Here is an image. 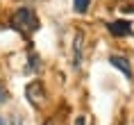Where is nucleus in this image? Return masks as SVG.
<instances>
[{
    "label": "nucleus",
    "mask_w": 134,
    "mask_h": 125,
    "mask_svg": "<svg viewBox=\"0 0 134 125\" xmlns=\"http://www.w3.org/2000/svg\"><path fill=\"white\" fill-rule=\"evenodd\" d=\"M9 23H12V28H14L16 32H21V34H25V36H32L36 30H39V18H36L34 9H30V7H18Z\"/></svg>",
    "instance_id": "f257e3e1"
},
{
    "label": "nucleus",
    "mask_w": 134,
    "mask_h": 125,
    "mask_svg": "<svg viewBox=\"0 0 134 125\" xmlns=\"http://www.w3.org/2000/svg\"><path fill=\"white\" fill-rule=\"evenodd\" d=\"M25 96H27V100L34 107H43V102H46V86H43L41 82H30L27 89H25Z\"/></svg>",
    "instance_id": "f03ea898"
},
{
    "label": "nucleus",
    "mask_w": 134,
    "mask_h": 125,
    "mask_svg": "<svg viewBox=\"0 0 134 125\" xmlns=\"http://www.w3.org/2000/svg\"><path fill=\"white\" fill-rule=\"evenodd\" d=\"M82 50H84V34L82 32H75V39H73V66L80 68L82 66Z\"/></svg>",
    "instance_id": "7ed1b4c3"
},
{
    "label": "nucleus",
    "mask_w": 134,
    "mask_h": 125,
    "mask_svg": "<svg viewBox=\"0 0 134 125\" xmlns=\"http://www.w3.org/2000/svg\"><path fill=\"white\" fill-rule=\"evenodd\" d=\"M109 64H111L114 68H118L125 77H132V66H130V62H127L125 57H120V55H111V57H109Z\"/></svg>",
    "instance_id": "20e7f679"
},
{
    "label": "nucleus",
    "mask_w": 134,
    "mask_h": 125,
    "mask_svg": "<svg viewBox=\"0 0 134 125\" xmlns=\"http://www.w3.org/2000/svg\"><path fill=\"white\" fill-rule=\"evenodd\" d=\"M107 30H109L114 36H127L130 32H132V25H130L127 21H111L109 25H107Z\"/></svg>",
    "instance_id": "39448f33"
},
{
    "label": "nucleus",
    "mask_w": 134,
    "mask_h": 125,
    "mask_svg": "<svg viewBox=\"0 0 134 125\" xmlns=\"http://www.w3.org/2000/svg\"><path fill=\"white\" fill-rule=\"evenodd\" d=\"M27 62H30V66L25 68V73H39L41 70V57L36 55V52H30Z\"/></svg>",
    "instance_id": "423d86ee"
},
{
    "label": "nucleus",
    "mask_w": 134,
    "mask_h": 125,
    "mask_svg": "<svg viewBox=\"0 0 134 125\" xmlns=\"http://www.w3.org/2000/svg\"><path fill=\"white\" fill-rule=\"evenodd\" d=\"M89 5H91V0H73V7H75L77 14H84L89 9Z\"/></svg>",
    "instance_id": "0eeeda50"
},
{
    "label": "nucleus",
    "mask_w": 134,
    "mask_h": 125,
    "mask_svg": "<svg viewBox=\"0 0 134 125\" xmlns=\"http://www.w3.org/2000/svg\"><path fill=\"white\" fill-rule=\"evenodd\" d=\"M43 125H66V118H62V116H50Z\"/></svg>",
    "instance_id": "6e6552de"
},
{
    "label": "nucleus",
    "mask_w": 134,
    "mask_h": 125,
    "mask_svg": "<svg viewBox=\"0 0 134 125\" xmlns=\"http://www.w3.org/2000/svg\"><path fill=\"white\" fill-rule=\"evenodd\" d=\"M7 121H12V125H23V121H21V116H18V114H14V116L7 118Z\"/></svg>",
    "instance_id": "1a4fd4ad"
},
{
    "label": "nucleus",
    "mask_w": 134,
    "mask_h": 125,
    "mask_svg": "<svg viewBox=\"0 0 134 125\" xmlns=\"http://www.w3.org/2000/svg\"><path fill=\"white\" fill-rule=\"evenodd\" d=\"M5 100H7V91L0 86V102H5Z\"/></svg>",
    "instance_id": "9d476101"
},
{
    "label": "nucleus",
    "mask_w": 134,
    "mask_h": 125,
    "mask_svg": "<svg viewBox=\"0 0 134 125\" xmlns=\"http://www.w3.org/2000/svg\"><path fill=\"white\" fill-rule=\"evenodd\" d=\"M0 125H9V121H7L5 116H0Z\"/></svg>",
    "instance_id": "9b49d317"
},
{
    "label": "nucleus",
    "mask_w": 134,
    "mask_h": 125,
    "mask_svg": "<svg viewBox=\"0 0 134 125\" xmlns=\"http://www.w3.org/2000/svg\"><path fill=\"white\" fill-rule=\"evenodd\" d=\"M77 125H84V118H77Z\"/></svg>",
    "instance_id": "f8f14e48"
}]
</instances>
